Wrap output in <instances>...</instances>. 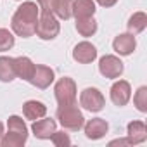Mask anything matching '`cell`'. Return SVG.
Here are the masks:
<instances>
[{
    "instance_id": "obj_1",
    "label": "cell",
    "mask_w": 147,
    "mask_h": 147,
    "mask_svg": "<svg viewBox=\"0 0 147 147\" xmlns=\"http://www.w3.org/2000/svg\"><path fill=\"white\" fill-rule=\"evenodd\" d=\"M38 16H40V9L36 5V2H23L12 19H11V28L12 31L21 36V38H30L35 35L36 31V23H38Z\"/></svg>"
},
{
    "instance_id": "obj_2",
    "label": "cell",
    "mask_w": 147,
    "mask_h": 147,
    "mask_svg": "<svg viewBox=\"0 0 147 147\" xmlns=\"http://www.w3.org/2000/svg\"><path fill=\"white\" fill-rule=\"evenodd\" d=\"M55 116H57L61 126L64 130H69V131H78L85 125V116L80 111V107L76 106V102L67 104V106H59Z\"/></svg>"
},
{
    "instance_id": "obj_3",
    "label": "cell",
    "mask_w": 147,
    "mask_h": 147,
    "mask_svg": "<svg viewBox=\"0 0 147 147\" xmlns=\"http://www.w3.org/2000/svg\"><path fill=\"white\" fill-rule=\"evenodd\" d=\"M59 31H61L59 19L52 12H40L35 35L42 40H54V38H57Z\"/></svg>"
},
{
    "instance_id": "obj_4",
    "label": "cell",
    "mask_w": 147,
    "mask_h": 147,
    "mask_svg": "<svg viewBox=\"0 0 147 147\" xmlns=\"http://www.w3.org/2000/svg\"><path fill=\"white\" fill-rule=\"evenodd\" d=\"M54 95L59 106H67L76 102V83L73 78L64 76L54 87Z\"/></svg>"
},
{
    "instance_id": "obj_5",
    "label": "cell",
    "mask_w": 147,
    "mask_h": 147,
    "mask_svg": "<svg viewBox=\"0 0 147 147\" xmlns=\"http://www.w3.org/2000/svg\"><path fill=\"white\" fill-rule=\"evenodd\" d=\"M80 104L83 109L90 111V113H99L104 109L106 106V99L102 95V92L99 88H94V87H88L85 90H82L80 94Z\"/></svg>"
},
{
    "instance_id": "obj_6",
    "label": "cell",
    "mask_w": 147,
    "mask_h": 147,
    "mask_svg": "<svg viewBox=\"0 0 147 147\" xmlns=\"http://www.w3.org/2000/svg\"><path fill=\"white\" fill-rule=\"evenodd\" d=\"M99 71H100V75L104 78H109V80H116L123 75V71H125V66L121 62L119 57L116 55H102L100 61H99Z\"/></svg>"
},
{
    "instance_id": "obj_7",
    "label": "cell",
    "mask_w": 147,
    "mask_h": 147,
    "mask_svg": "<svg viewBox=\"0 0 147 147\" xmlns=\"http://www.w3.org/2000/svg\"><path fill=\"white\" fill-rule=\"evenodd\" d=\"M54 78H55V75H54L52 67H49L45 64H35V71L30 78V83L40 90H45L54 83Z\"/></svg>"
},
{
    "instance_id": "obj_8",
    "label": "cell",
    "mask_w": 147,
    "mask_h": 147,
    "mask_svg": "<svg viewBox=\"0 0 147 147\" xmlns=\"http://www.w3.org/2000/svg\"><path fill=\"white\" fill-rule=\"evenodd\" d=\"M131 99V87L126 80H118L113 83L111 87V100L114 106L118 107H123L130 102Z\"/></svg>"
},
{
    "instance_id": "obj_9",
    "label": "cell",
    "mask_w": 147,
    "mask_h": 147,
    "mask_svg": "<svg viewBox=\"0 0 147 147\" xmlns=\"http://www.w3.org/2000/svg\"><path fill=\"white\" fill-rule=\"evenodd\" d=\"M73 59L78 64H90L97 59V49L90 42H80L73 49Z\"/></svg>"
},
{
    "instance_id": "obj_10",
    "label": "cell",
    "mask_w": 147,
    "mask_h": 147,
    "mask_svg": "<svg viewBox=\"0 0 147 147\" xmlns=\"http://www.w3.org/2000/svg\"><path fill=\"white\" fill-rule=\"evenodd\" d=\"M57 130V123L52 119V118H40V119H35L33 125H31V131L36 138L40 140H50L52 133Z\"/></svg>"
},
{
    "instance_id": "obj_11",
    "label": "cell",
    "mask_w": 147,
    "mask_h": 147,
    "mask_svg": "<svg viewBox=\"0 0 147 147\" xmlns=\"http://www.w3.org/2000/svg\"><path fill=\"white\" fill-rule=\"evenodd\" d=\"M83 130H85V137L88 140H100L102 137L107 135L109 125L104 118H94V119H90L88 123L83 125Z\"/></svg>"
},
{
    "instance_id": "obj_12",
    "label": "cell",
    "mask_w": 147,
    "mask_h": 147,
    "mask_svg": "<svg viewBox=\"0 0 147 147\" xmlns=\"http://www.w3.org/2000/svg\"><path fill=\"white\" fill-rule=\"evenodd\" d=\"M113 49L119 55H130V54H133V50L137 49L135 35H131V33H119L113 40Z\"/></svg>"
},
{
    "instance_id": "obj_13",
    "label": "cell",
    "mask_w": 147,
    "mask_h": 147,
    "mask_svg": "<svg viewBox=\"0 0 147 147\" xmlns=\"http://www.w3.org/2000/svg\"><path fill=\"white\" fill-rule=\"evenodd\" d=\"M126 138L130 145H138L147 140V126L144 121H130L126 126Z\"/></svg>"
},
{
    "instance_id": "obj_14",
    "label": "cell",
    "mask_w": 147,
    "mask_h": 147,
    "mask_svg": "<svg viewBox=\"0 0 147 147\" xmlns=\"http://www.w3.org/2000/svg\"><path fill=\"white\" fill-rule=\"evenodd\" d=\"M14 69H16V78L30 82L33 71H35V62L30 57H26V55L14 57Z\"/></svg>"
},
{
    "instance_id": "obj_15",
    "label": "cell",
    "mask_w": 147,
    "mask_h": 147,
    "mask_svg": "<svg viewBox=\"0 0 147 147\" xmlns=\"http://www.w3.org/2000/svg\"><path fill=\"white\" fill-rule=\"evenodd\" d=\"M45 114H47V106L40 100H26L23 104V116L26 119L35 121V119L43 118Z\"/></svg>"
},
{
    "instance_id": "obj_16",
    "label": "cell",
    "mask_w": 147,
    "mask_h": 147,
    "mask_svg": "<svg viewBox=\"0 0 147 147\" xmlns=\"http://www.w3.org/2000/svg\"><path fill=\"white\" fill-rule=\"evenodd\" d=\"M95 11L97 9L94 0H73V16H75V19L92 18Z\"/></svg>"
},
{
    "instance_id": "obj_17",
    "label": "cell",
    "mask_w": 147,
    "mask_h": 147,
    "mask_svg": "<svg viewBox=\"0 0 147 147\" xmlns=\"http://www.w3.org/2000/svg\"><path fill=\"white\" fill-rule=\"evenodd\" d=\"M16 80V69H14V57H0V82L11 83Z\"/></svg>"
},
{
    "instance_id": "obj_18",
    "label": "cell",
    "mask_w": 147,
    "mask_h": 147,
    "mask_svg": "<svg viewBox=\"0 0 147 147\" xmlns=\"http://www.w3.org/2000/svg\"><path fill=\"white\" fill-rule=\"evenodd\" d=\"M126 28H128V33L131 35H138L142 33L145 28H147V14L138 11V12H133L126 23Z\"/></svg>"
},
{
    "instance_id": "obj_19",
    "label": "cell",
    "mask_w": 147,
    "mask_h": 147,
    "mask_svg": "<svg viewBox=\"0 0 147 147\" xmlns=\"http://www.w3.org/2000/svg\"><path fill=\"white\" fill-rule=\"evenodd\" d=\"M76 31H78L82 36H85V38L95 35V31H97V21L94 19V16H92V18L76 19Z\"/></svg>"
},
{
    "instance_id": "obj_20",
    "label": "cell",
    "mask_w": 147,
    "mask_h": 147,
    "mask_svg": "<svg viewBox=\"0 0 147 147\" xmlns=\"http://www.w3.org/2000/svg\"><path fill=\"white\" fill-rule=\"evenodd\" d=\"M54 16L67 21L73 18V0H55L54 2Z\"/></svg>"
},
{
    "instance_id": "obj_21",
    "label": "cell",
    "mask_w": 147,
    "mask_h": 147,
    "mask_svg": "<svg viewBox=\"0 0 147 147\" xmlns=\"http://www.w3.org/2000/svg\"><path fill=\"white\" fill-rule=\"evenodd\" d=\"M26 140H28V137H24V135L7 131V133L2 135V138H0V145L2 147H23L26 144Z\"/></svg>"
},
{
    "instance_id": "obj_22",
    "label": "cell",
    "mask_w": 147,
    "mask_h": 147,
    "mask_svg": "<svg viewBox=\"0 0 147 147\" xmlns=\"http://www.w3.org/2000/svg\"><path fill=\"white\" fill-rule=\"evenodd\" d=\"M7 131H14V133H19V135H24L28 137V126L24 123V119L21 116H9V121H7Z\"/></svg>"
},
{
    "instance_id": "obj_23",
    "label": "cell",
    "mask_w": 147,
    "mask_h": 147,
    "mask_svg": "<svg viewBox=\"0 0 147 147\" xmlns=\"http://www.w3.org/2000/svg\"><path fill=\"white\" fill-rule=\"evenodd\" d=\"M133 104H135V107H137L140 113H147V87H145V85H142V87L135 92V95H133Z\"/></svg>"
},
{
    "instance_id": "obj_24",
    "label": "cell",
    "mask_w": 147,
    "mask_h": 147,
    "mask_svg": "<svg viewBox=\"0 0 147 147\" xmlns=\"http://www.w3.org/2000/svg\"><path fill=\"white\" fill-rule=\"evenodd\" d=\"M14 43H16L14 35H12L9 30H5V28H0V52L11 50V49L14 47Z\"/></svg>"
},
{
    "instance_id": "obj_25",
    "label": "cell",
    "mask_w": 147,
    "mask_h": 147,
    "mask_svg": "<svg viewBox=\"0 0 147 147\" xmlns=\"http://www.w3.org/2000/svg\"><path fill=\"white\" fill-rule=\"evenodd\" d=\"M50 140H52V144L57 145V147H67V145H71V138H69L67 133H64V131H57V130H55V131L52 133Z\"/></svg>"
},
{
    "instance_id": "obj_26",
    "label": "cell",
    "mask_w": 147,
    "mask_h": 147,
    "mask_svg": "<svg viewBox=\"0 0 147 147\" xmlns=\"http://www.w3.org/2000/svg\"><path fill=\"white\" fill-rule=\"evenodd\" d=\"M54 2L55 0H36V5L42 12H52L54 14Z\"/></svg>"
},
{
    "instance_id": "obj_27",
    "label": "cell",
    "mask_w": 147,
    "mask_h": 147,
    "mask_svg": "<svg viewBox=\"0 0 147 147\" xmlns=\"http://www.w3.org/2000/svg\"><path fill=\"white\" fill-rule=\"evenodd\" d=\"M95 2H97L99 5H102V7H106V9H107V7H113V5L118 2V0H95Z\"/></svg>"
},
{
    "instance_id": "obj_28",
    "label": "cell",
    "mask_w": 147,
    "mask_h": 147,
    "mask_svg": "<svg viewBox=\"0 0 147 147\" xmlns=\"http://www.w3.org/2000/svg\"><path fill=\"white\" fill-rule=\"evenodd\" d=\"M109 145H130L128 138H116V140H111Z\"/></svg>"
},
{
    "instance_id": "obj_29",
    "label": "cell",
    "mask_w": 147,
    "mask_h": 147,
    "mask_svg": "<svg viewBox=\"0 0 147 147\" xmlns=\"http://www.w3.org/2000/svg\"><path fill=\"white\" fill-rule=\"evenodd\" d=\"M2 135H4V123L0 121V138H2Z\"/></svg>"
}]
</instances>
